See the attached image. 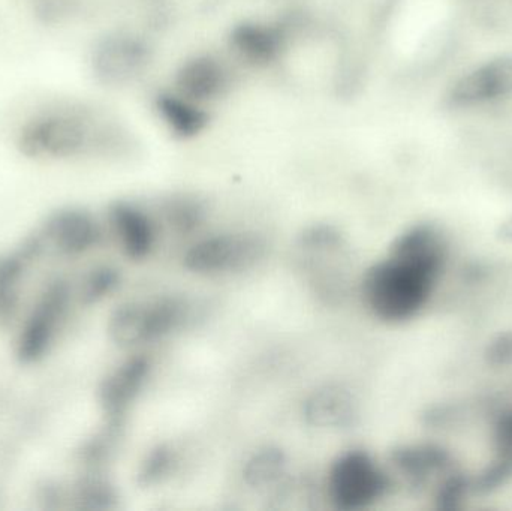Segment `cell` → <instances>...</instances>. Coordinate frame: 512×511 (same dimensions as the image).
Segmentation results:
<instances>
[{"mask_svg": "<svg viewBox=\"0 0 512 511\" xmlns=\"http://www.w3.org/2000/svg\"><path fill=\"white\" fill-rule=\"evenodd\" d=\"M6 140L30 161L69 164L104 158L117 147L116 122L80 95L44 92L9 113Z\"/></svg>", "mask_w": 512, "mask_h": 511, "instance_id": "6da1fadb", "label": "cell"}, {"mask_svg": "<svg viewBox=\"0 0 512 511\" xmlns=\"http://www.w3.org/2000/svg\"><path fill=\"white\" fill-rule=\"evenodd\" d=\"M445 257L447 248L438 228L429 224L408 228L394 240L387 258L364 275V302L379 320H411L429 302Z\"/></svg>", "mask_w": 512, "mask_h": 511, "instance_id": "7a4b0ae2", "label": "cell"}, {"mask_svg": "<svg viewBox=\"0 0 512 511\" xmlns=\"http://www.w3.org/2000/svg\"><path fill=\"white\" fill-rule=\"evenodd\" d=\"M191 318L192 306L188 300L161 296L119 306L111 315L108 332L120 347H137L179 332Z\"/></svg>", "mask_w": 512, "mask_h": 511, "instance_id": "3957f363", "label": "cell"}, {"mask_svg": "<svg viewBox=\"0 0 512 511\" xmlns=\"http://www.w3.org/2000/svg\"><path fill=\"white\" fill-rule=\"evenodd\" d=\"M265 254L264 237L249 231H230L197 240L183 255V266L195 275H231L251 269Z\"/></svg>", "mask_w": 512, "mask_h": 511, "instance_id": "277c9868", "label": "cell"}, {"mask_svg": "<svg viewBox=\"0 0 512 511\" xmlns=\"http://www.w3.org/2000/svg\"><path fill=\"white\" fill-rule=\"evenodd\" d=\"M390 485V477L364 450L342 453L328 471V495L340 510L367 509L387 495Z\"/></svg>", "mask_w": 512, "mask_h": 511, "instance_id": "5b68a950", "label": "cell"}, {"mask_svg": "<svg viewBox=\"0 0 512 511\" xmlns=\"http://www.w3.org/2000/svg\"><path fill=\"white\" fill-rule=\"evenodd\" d=\"M152 372V362L149 357H129L110 372L99 392L102 411L108 419V425L120 426L123 416L129 410L135 399L143 392L144 386Z\"/></svg>", "mask_w": 512, "mask_h": 511, "instance_id": "8992f818", "label": "cell"}, {"mask_svg": "<svg viewBox=\"0 0 512 511\" xmlns=\"http://www.w3.org/2000/svg\"><path fill=\"white\" fill-rule=\"evenodd\" d=\"M512 95V57H496L463 75L450 92L453 107H472Z\"/></svg>", "mask_w": 512, "mask_h": 511, "instance_id": "52a82bcc", "label": "cell"}, {"mask_svg": "<svg viewBox=\"0 0 512 511\" xmlns=\"http://www.w3.org/2000/svg\"><path fill=\"white\" fill-rule=\"evenodd\" d=\"M303 416L313 428H349L358 419L357 396L345 384H324L304 399Z\"/></svg>", "mask_w": 512, "mask_h": 511, "instance_id": "ba28073f", "label": "cell"}, {"mask_svg": "<svg viewBox=\"0 0 512 511\" xmlns=\"http://www.w3.org/2000/svg\"><path fill=\"white\" fill-rule=\"evenodd\" d=\"M68 303V291L63 285H54L42 297L21 332L18 354L26 362L38 359L47 351L57 324Z\"/></svg>", "mask_w": 512, "mask_h": 511, "instance_id": "9c48e42d", "label": "cell"}, {"mask_svg": "<svg viewBox=\"0 0 512 511\" xmlns=\"http://www.w3.org/2000/svg\"><path fill=\"white\" fill-rule=\"evenodd\" d=\"M110 221L126 257L140 261L152 254L156 245V227L146 212L129 203H117L111 207Z\"/></svg>", "mask_w": 512, "mask_h": 511, "instance_id": "30bf717a", "label": "cell"}, {"mask_svg": "<svg viewBox=\"0 0 512 511\" xmlns=\"http://www.w3.org/2000/svg\"><path fill=\"white\" fill-rule=\"evenodd\" d=\"M45 237L62 254H81L98 243L99 228L86 212L65 210L48 221Z\"/></svg>", "mask_w": 512, "mask_h": 511, "instance_id": "8fae6325", "label": "cell"}, {"mask_svg": "<svg viewBox=\"0 0 512 511\" xmlns=\"http://www.w3.org/2000/svg\"><path fill=\"white\" fill-rule=\"evenodd\" d=\"M394 467L415 488L429 482L433 474L442 473L451 465V456L442 447L433 444H411L397 447L391 453Z\"/></svg>", "mask_w": 512, "mask_h": 511, "instance_id": "7c38bea8", "label": "cell"}, {"mask_svg": "<svg viewBox=\"0 0 512 511\" xmlns=\"http://www.w3.org/2000/svg\"><path fill=\"white\" fill-rule=\"evenodd\" d=\"M288 458L279 447L267 446L255 450L243 465V480L254 489L277 485L285 476Z\"/></svg>", "mask_w": 512, "mask_h": 511, "instance_id": "4fadbf2b", "label": "cell"}, {"mask_svg": "<svg viewBox=\"0 0 512 511\" xmlns=\"http://www.w3.org/2000/svg\"><path fill=\"white\" fill-rule=\"evenodd\" d=\"M179 459L176 450L168 444H159L147 453L138 470V483L144 488L161 485L170 479L176 470Z\"/></svg>", "mask_w": 512, "mask_h": 511, "instance_id": "5bb4252c", "label": "cell"}, {"mask_svg": "<svg viewBox=\"0 0 512 511\" xmlns=\"http://www.w3.org/2000/svg\"><path fill=\"white\" fill-rule=\"evenodd\" d=\"M168 225L179 234H191L206 221V207L195 198H174L164 207Z\"/></svg>", "mask_w": 512, "mask_h": 511, "instance_id": "9a60e30c", "label": "cell"}, {"mask_svg": "<svg viewBox=\"0 0 512 511\" xmlns=\"http://www.w3.org/2000/svg\"><path fill=\"white\" fill-rule=\"evenodd\" d=\"M298 245L312 255H331L342 251L345 237L333 225H312L301 233Z\"/></svg>", "mask_w": 512, "mask_h": 511, "instance_id": "2e32d148", "label": "cell"}, {"mask_svg": "<svg viewBox=\"0 0 512 511\" xmlns=\"http://www.w3.org/2000/svg\"><path fill=\"white\" fill-rule=\"evenodd\" d=\"M120 276L117 270L111 267H101L95 270L84 284V299L87 302H98L110 294L119 285Z\"/></svg>", "mask_w": 512, "mask_h": 511, "instance_id": "e0dca14e", "label": "cell"}, {"mask_svg": "<svg viewBox=\"0 0 512 511\" xmlns=\"http://www.w3.org/2000/svg\"><path fill=\"white\" fill-rule=\"evenodd\" d=\"M466 491H468V482H466L465 477L460 476V474H453L450 479L442 483L438 495H436V503H438L439 509H456L462 503Z\"/></svg>", "mask_w": 512, "mask_h": 511, "instance_id": "ac0fdd59", "label": "cell"}, {"mask_svg": "<svg viewBox=\"0 0 512 511\" xmlns=\"http://www.w3.org/2000/svg\"><path fill=\"white\" fill-rule=\"evenodd\" d=\"M512 477V462L499 459L487 468L477 482V491L492 492Z\"/></svg>", "mask_w": 512, "mask_h": 511, "instance_id": "d6986e66", "label": "cell"}, {"mask_svg": "<svg viewBox=\"0 0 512 511\" xmlns=\"http://www.w3.org/2000/svg\"><path fill=\"white\" fill-rule=\"evenodd\" d=\"M486 360L489 365L508 366L512 363V332L501 333L490 341L486 348Z\"/></svg>", "mask_w": 512, "mask_h": 511, "instance_id": "ffe728a7", "label": "cell"}, {"mask_svg": "<svg viewBox=\"0 0 512 511\" xmlns=\"http://www.w3.org/2000/svg\"><path fill=\"white\" fill-rule=\"evenodd\" d=\"M18 267L17 261L0 260V312L5 311L14 297L15 285H17Z\"/></svg>", "mask_w": 512, "mask_h": 511, "instance_id": "44dd1931", "label": "cell"}, {"mask_svg": "<svg viewBox=\"0 0 512 511\" xmlns=\"http://www.w3.org/2000/svg\"><path fill=\"white\" fill-rule=\"evenodd\" d=\"M495 444L499 459L512 462V410L502 414L496 422Z\"/></svg>", "mask_w": 512, "mask_h": 511, "instance_id": "7402d4cb", "label": "cell"}, {"mask_svg": "<svg viewBox=\"0 0 512 511\" xmlns=\"http://www.w3.org/2000/svg\"><path fill=\"white\" fill-rule=\"evenodd\" d=\"M498 236L504 242L512 243V216L499 225Z\"/></svg>", "mask_w": 512, "mask_h": 511, "instance_id": "603a6c76", "label": "cell"}]
</instances>
